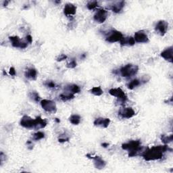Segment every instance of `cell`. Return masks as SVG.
<instances>
[{
  "label": "cell",
  "mask_w": 173,
  "mask_h": 173,
  "mask_svg": "<svg viewBox=\"0 0 173 173\" xmlns=\"http://www.w3.org/2000/svg\"><path fill=\"white\" fill-rule=\"evenodd\" d=\"M168 150L172 149L168 147V145H158V146H153L149 148L145 151H143L142 156L145 160L146 161H154L162 159L164 155Z\"/></svg>",
  "instance_id": "6da1fadb"
},
{
  "label": "cell",
  "mask_w": 173,
  "mask_h": 173,
  "mask_svg": "<svg viewBox=\"0 0 173 173\" xmlns=\"http://www.w3.org/2000/svg\"><path fill=\"white\" fill-rule=\"evenodd\" d=\"M122 148L124 150L129 151V156L134 157L137 156L142 152V142L140 140H131L129 142L125 143L122 145Z\"/></svg>",
  "instance_id": "7a4b0ae2"
},
{
  "label": "cell",
  "mask_w": 173,
  "mask_h": 173,
  "mask_svg": "<svg viewBox=\"0 0 173 173\" xmlns=\"http://www.w3.org/2000/svg\"><path fill=\"white\" fill-rule=\"evenodd\" d=\"M139 71V66L137 65L128 64L124 66H122L119 70V74L125 78L137 75Z\"/></svg>",
  "instance_id": "3957f363"
},
{
  "label": "cell",
  "mask_w": 173,
  "mask_h": 173,
  "mask_svg": "<svg viewBox=\"0 0 173 173\" xmlns=\"http://www.w3.org/2000/svg\"><path fill=\"white\" fill-rule=\"evenodd\" d=\"M123 37L124 35H122L121 32L116 29H111L108 31L105 34L106 41L107 42L111 43L120 42Z\"/></svg>",
  "instance_id": "277c9868"
},
{
  "label": "cell",
  "mask_w": 173,
  "mask_h": 173,
  "mask_svg": "<svg viewBox=\"0 0 173 173\" xmlns=\"http://www.w3.org/2000/svg\"><path fill=\"white\" fill-rule=\"evenodd\" d=\"M41 106L45 111L49 113L54 114L57 111V107L56 103L50 99H44L41 101Z\"/></svg>",
  "instance_id": "5b68a950"
},
{
  "label": "cell",
  "mask_w": 173,
  "mask_h": 173,
  "mask_svg": "<svg viewBox=\"0 0 173 173\" xmlns=\"http://www.w3.org/2000/svg\"><path fill=\"white\" fill-rule=\"evenodd\" d=\"M109 93H110L112 96L116 97L122 102H125L127 100L126 95L121 88H112L109 91Z\"/></svg>",
  "instance_id": "8992f818"
},
{
  "label": "cell",
  "mask_w": 173,
  "mask_h": 173,
  "mask_svg": "<svg viewBox=\"0 0 173 173\" xmlns=\"http://www.w3.org/2000/svg\"><path fill=\"white\" fill-rule=\"evenodd\" d=\"M108 18V11L105 9H99L95 12L93 16V20L99 24H102Z\"/></svg>",
  "instance_id": "52a82bcc"
},
{
  "label": "cell",
  "mask_w": 173,
  "mask_h": 173,
  "mask_svg": "<svg viewBox=\"0 0 173 173\" xmlns=\"http://www.w3.org/2000/svg\"><path fill=\"white\" fill-rule=\"evenodd\" d=\"M135 115V112L132 108H121L118 111V116L122 118H129L133 117Z\"/></svg>",
  "instance_id": "ba28073f"
},
{
  "label": "cell",
  "mask_w": 173,
  "mask_h": 173,
  "mask_svg": "<svg viewBox=\"0 0 173 173\" xmlns=\"http://www.w3.org/2000/svg\"><path fill=\"white\" fill-rule=\"evenodd\" d=\"M9 39L10 40L12 45L14 47L25 49L28 46V43L22 42L18 36H10L9 37Z\"/></svg>",
  "instance_id": "9c48e42d"
},
{
  "label": "cell",
  "mask_w": 173,
  "mask_h": 173,
  "mask_svg": "<svg viewBox=\"0 0 173 173\" xmlns=\"http://www.w3.org/2000/svg\"><path fill=\"white\" fill-rule=\"evenodd\" d=\"M125 6V1L113 2L109 4L108 8L114 13H120L122 10H123Z\"/></svg>",
  "instance_id": "30bf717a"
},
{
  "label": "cell",
  "mask_w": 173,
  "mask_h": 173,
  "mask_svg": "<svg viewBox=\"0 0 173 173\" xmlns=\"http://www.w3.org/2000/svg\"><path fill=\"white\" fill-rule=\"evenodd\" d=\"M20 125L26 129H34L35 127V119H33L31 117L25 115L21 118L20 122Z\"/></svg>",
  "instance_id": "8fae6325"
},
{
  "label": "cell",
  "mask_w": 173,
  "mask_h": 173,
  "mask_svg": "<svg viewBox=\"0 0 173 173\" xmlns=\"http://www.w3.org/2000/svg\"><path fill=\"white\" fill-rule=\"evenodd\" d=\"M87 157L92 159L93 161L94 166L96 168H98V169H99V170L102 169V168H105V166L106 165V162L104 161L100 156H93L91 154H87Z\"/></svg>",
  "instance_id": "7c38bea8"
},
{
  "label": "cell",
  "mask_w": 173,
  "mask_h": 173,
  "mask_svg": "<svg viewBox=\"0 0 173 173\" xmlns=\"http://www.w3.org/2000/svg\"><path fill=\"white\" fill-rule=\"evenodd\" d=\"M168 27V22L165 20H160L158 22V23L155 27V30L158 34H160L161 36H164L167 32Z\"/></svg>",
  "instance_id": "4fadbf2b"
},
{
  "label": "cell",
  "mask_w": 173,
  "mask_h": 173,
  "mask_svg": "<svg viewBox=\"0 0 173 173\" xmlns=\"http://www.w3.org/2000/svg\"><path fill=\"white\" fill-rule=\"evenodd\" d=\"M135 42L139 43H146L149 42L148 35L144 33L143 31L136 32L134 35Z\"/></svg>",
  "instance_id": "5bb4252c"
},
{
  "label": "cell",
  "mask_w": 173,
  "mask_h": 173,
  "mask_svg": "<svg viewBox=\"0 0 173 173\" xmlns=\"http://www.w3.org/2000/svg\"><path fill=\"white\" fill-rule=\"evenodd\" d=\"M110 119L108 118H102L99 117L95 119L93 122V125L95 126L101 127V128L106 129L110 124Z\"/></svg>",
  "instance_id": "9a60e30c"
},
{
  "label": "cell",
  "mask_w": 173,
  "mask_h": 173,
  "mask_svg": "<svg viewBox=\"0 0 173 173\" xmlns=\"http://www.w3.org/2000/svg\"><path fill=\"white\" fill-rule=\"evenodd\" d=\"M76 12V7L74 4L68 3H66L64 8V14L67 17H70L74 16Z\"/></svg>",
  "instance_id": "2e32d148"
},
{
  "label": "cell",
  "mask_w": 173,
  "mask_h": 173,
  "mask_svg": "<svg viewBox=\"0 0 173 173\" xmlns=\"http://www.w3.org/2000/svg\"><path fill=\"white\" fill-rule=\"evenodd\" d=\"M172 52H173V47L172 46L168 47L166 49H165L162 52H161L160 56L162 57L165 60L168 61L170 63H172Z\"/></svg>",
  "instance_id": "e0dca14e"
},
{
  "label": "cell",
  "mask_w": 173,
  "mask_h": 173,
  "mask_svg": "<svg viewBox=\"0 0 173 173\" xmlns=\"http://www.w3.org/2000/svg\"><path fill=\"white\" fill-rule=\"evenodd\" d=\"M47 125L46 120L43 119L41 116H37L35 119V127L34 129L36 130L42 129L45 128Z\"/></svg>",
  "instance_id": "ac0fdd59"
},
{
  "label": "cell",
  "mask_w": 173,
  "mask_h": 173,
  "mask_svg": "<svg viewBox=\"0 0 173 173\" xmlns=\"http://www.w3.org/2000/svg\"><path fill=\"white\" fill-rule=\"evenodd\" d=\"M26 78L31 80H36L37 78V71L34 68H29L25 71Z\"/></svg>",
  "instance_id": "d6986e66"
},
{
  "label": "cell",
  "mask_w": 173,
  "mask_h": 173,
  "mask_svg": "<svg viewBox=\"0 0 173 173\" xmlns=\"http://www.w3.org/2000/svg\"><path fill=\"white\" fill-rule=\"evenodd\" d=\"M120 43L122 46H133L135 45V42L133 37H124L121 39Z\"/></svg>",
  "instance_id": "ffe728a7"
},
{
  "label": "cell",
  "mask_w": 173,
  "mask_h": 173,
  "mask_svg": "<svg viewBox=\"0 0 173 173\" xmlns=\"http://www.w3.org/2000/svg\"><path fill=\"white\" fill-rule=\"evenodd\" d=\"M67 90L68 92H69L75 95L76 93H80L81 88L79 85H77L76 84H72V85L67 86Z\"/></svg>",
  "instance_id": "44dd1931"
},
{
  "label": "cell",
  "mask_w": 173,
  "mask_h": 173,
  "mask_svg": "<svg viewBox=\"0 0 173 173\" xmlns=\"http://www.w3.org/2000/svg\"><path fill=\"white\" fill-rule=\"evenodd\" d=\"M142 83V81L139 79H133L131 81H130L129 83L126 85L127 88L130 90H133L135 88H136L137 87H138Z\"/></svg>",
  "instance_id": "7402d4cb"
},
{
  "label": "cell",
  "mask_w": 173,
  "mask_h": 173,
  "mask_svg": "<svg viewBox=\"0 0 173 173\" xmlns=\"http://www.w3.org/2000/svg\"><path fill=\"white\" fill-rule=\"evenodd\" d=\"M60 97L63 102H67V101H69V100H70V99H73L75 98V94L69 92H64V93H62L60 95Z\"/></svg>",
  "instance_id": "603a6c76"
},
{
  "label": "cell",
  "mask_w": 173,
  "mask_h": 173,
  "mask_svg": "<svg viewBox=\"0 0 173 173\" xmlns=\"http://www.w3.org/2000/svg\"><path fill=\"white\" fill-rule=\"evenodd\" d=\"M89 92L95 96H101L103 93V91L101 88V87H94L89 90Z\"/></svg>",
  "instance_id": "cb8c5ba5"
},
{
  "label": "cell",
  "mask_w": 173,
  "mask_h": 173,
  "mask_svg": "<svg viewBox=\"0 0 173 173\" xmlns=\"http://www.w3.org/2000/svg\"><path fill=\"white\" fill-rule=\"evenodd\" d=\"M69 121L72 125H78L80 124V122L81 121V117L78 114H72L69 118Z\"/></svg>",
  "instance_id": "d4e9b609"
},
{
  "label": "cell",
  "mask_w": 173,
  "mask_h": 173,
  "mask_svg": "<svg viewBox=\"0 0 173 173\" xmlns=\"http://www.w3.org/2000/svg\"><path fill=\"white\" fill-rule=\"evenodd\" d=\"M29 97L32 101H33L36 103H38L41 99L39 93L37 92H35V91H32V92H29Z\"/></svg>",
  "instance_id": "484cf974"
},
{
  "label": "cell",
  "mask_w": 173,
  "mask_h": 173,
  "mask_svg": "<svg viewBox=\"0 0 173 173\" xmlns=\"http://www.w3.org/2000/svg\"><path fill=\"white\" fill-rule=\"evenodd\" d=\"M173 139V135H162L161 136V140L162 142L165 143V144H168L172 142Z\"/></svg>",
  "instance_id": "4316f807"
},
{
  "label": "cell",
  "mask_w": 173,
  "mask_h": 173,
  "mask_svg": "<svg viewBox=\"0 0 173 173\" xmlns=\"http://www.w3.org/2000/svg\"><path fill=\"white\" fill-rule=\"evenodd\" d=\"M44 138H45V133L42 131H38L37 133H35L33 136V139L35 141H39Z\"/></svg>",
  "instance_id": "83f0119b"
},
{
  "label": "cell",
  "mask_w": 173,
  "mask_h": 173,
  "mask_svg": "<svg viewBox=\"0 0 173 173\" xmlns=\"http://www.w3.org/2000/svg\"><path fill=\"white\" fill-rule=\"evenodd\" d=\"M70 137L68 136L66 133H63L59 136L58 137V142L60 143H65L69 141Z\"/></svg>",
  "instance_id": "f1b7e54d"
},
{
  "label": "cell",
  "mask_w": 173,
  "mask_h": 173,
  "mask_svg": "<svg viewBox=\"0 0 173 173\" xmlns=\"http://www.w3.org/2000/svg\"><path fill=\"white\" fill-rule=\"evenodd\" d=\"M87 7L90 10H94L98 7V2L97 1H91L87 4Z\"/></svg>",
  "instance_id": "f546056e"
},
{
  "label": "cell",
  "mask_w": 173,
  "mask_h": 173,
  "mask_svg": "<svg viewBox=\"0 0 173 173\" xmlns=\"http://www.w3.org/2000/svg\"><path fill=\"white\" fill-rule=\"evenodd\" d=\"M44 85L46 87H49V88H55V87H56V83H54V82L52 81H47L45 82V83H44Z\"/></svg>",
  "instance_id": "4dcf8cb0"
},
{
  "label": "cell",
  "mask_w": 173,
  "mask_h": 173,
  "mask_svg": "<svg viewBox=\"0 0 173 173\" xmlns=\"http://www.w3.org/2000/svg\"><path fill=\"white\" fill-rule=\"evenodd\" d=\"M77 65V63L75 60H71L69 62L67 63L66 66L68 68H75Z\"/></svg>",
  "instance_id": "1f68e13d"
},
{
  "label": "cell",
  "mask_w": 173,
  "mask_h": 173,
  "mask_svg": "<svg viewBox=\"0 0 173 173\" xmlns=\"http://www.w3.org/2000/svg\"><path fill=\"white\" fill-rule=\"evenodd\" d=\"M66 59H67V56L65 55V54H60V55L58 56L56 58V60L58 62H62L63 60H65Z\"/></svg>",
  "instance_id": "d6a6232c"
},
{
  "label": "cell",
  "mask_w": 173,
  "mask_h": 173,
  "mask_svg": "<svg viewBox=\"0 0 173 173\" xmlns=\"http://www.w3.org/2000/svg\"><path fill=\"white\" fill-rule=\"evenodd\" d=\"M9 74H10V75H11V76H16V72L15 68L14 67H11L10 68V70H9Z\"/></svg>",
  "instance_id": "836d02e7"
},
{
  "label": "cell",
  "mask_w": 173,
  "mask_h": 173,
  "mask_svg": "<svg viewBox=\"0 0 173 173\" xmlns=\"http://www.w3.org/2000/svg\"><path fill=\"white\" fill-rule=\"evenodd\" d=\"M26 42H27L28 43H31L33 42V37H31V35H27L26 37Z\"/></svg>",
  "instance_id": "e575fe53"
},
{
  "label": "cell",
  "mask_w": 173,
  "mask_h": 173,
  "mask_svg": "<svg viewBox=\"0 0 173 173\" xmlns=\"http://www.w3.org/2000/svg\"><path fill=\"white\" fill-rule=\"evenodd\" d=\"M102 147H103V148H106V147L108 146L109 144H108V143H103L102 144Z\"/></svg>",
  "instance_id": "d590c367"
},
{
  "label": "cell",
  "mask_w": 173,
  "mask_h": 173,
  "mask_svg": "<svg viewBox=\"0 0 173 173\" xmlns=\"http://www.w3.org/2000/svg\"><path fill=\"white\" fill-rule=\"evenodd\" d=\"M9 3V2H8V1H6V2H3V6H6L7 5H8V3Z\"/></svg>",
  "instance_id": "8d00e7d4"
},
{
  "label": "cell",
  "mask_w": 173,
  "mask_h": 173,
  "mask_svg": "<svg viewBox=\"0 0 173 173\" xmlns=\"http://www.w3.org/2000/svg\"><path fill=\"white\" fill-rule=\"evenodd\" d=\"M56 121L58 122H60V120H58V118H56Z\"/></svg>",
  "instance_id": "74e56055"
}]
</instances>
